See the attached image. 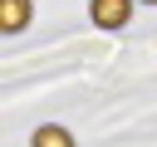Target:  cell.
I'll return each instance as SVG.
<instances>
[{
    "instance_id": "obj_1",
    "label": "cell",
    "mask_w": 157,
    "mask_h": 147,
    "mask_svg": "<svg viewBox=\"0 0 157 147\" xmlns=\"http://www.w3.org/2000/svg\"><path fill=\"white\" fill-rule=\"evenodd\" d=\"M88 15H93L98 29H123V24L132 20V0H93Z\"/></svg>"
},
{
    "instance_id": "obj_2",
    "label": "cell",
    "mask_w": 157,
    "mask_h": 147,
    "mask_svg": "<svg viewBox=\"0 0 157 147\" xmlns=\"http://www.w3.org/2000/svg\"><path fill=\"white\" fill-rule=\"evenodd\" d=\"M25 24H29V0H5L0 5V29L5 34H20Z\"/></svg>"
},
{
    "instance_id": "obj_3",
    "label": "cell",
    "mask_w": 157,
    "mask_h": 147,
    "mask_svg": "<svg viewBox=\"0 0 157 147\" xmlns=\"http://www.w3.org/2000/svg\"><path fill=\"white\" fill-rule=\"evenodd\" d=\"M29 147H74V132L69 127H59V123H49V127H39L34 132V142Z\"/></svg>"
},
{
    "instance_id": "obj_4",
    "label": "cell",
    "mask_w": 157,
    "mask_h": 147,
    "mask_svg": "<svg viewBox=\"0 0 157 147\" xmlns=\"http://www.w3.org/2000/svg\"><path fill=\"white\" fill-rule=\"evenodd\" d=\"M152 5H157V0H152Z\"/></svg>"
}]
</instances>
